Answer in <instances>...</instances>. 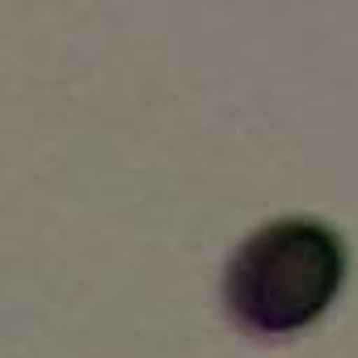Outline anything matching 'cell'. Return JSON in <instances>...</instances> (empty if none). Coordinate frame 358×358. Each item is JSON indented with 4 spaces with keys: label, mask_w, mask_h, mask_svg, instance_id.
Instances as JSON below:
<instances>
[{
    "label": "cell",
    "mask_w": 358,
    "mask_h": 358,
    "mask_svg": "<svg viewBox=\"0 0 358 358\" xmlns=\"http://www.w3.org/2000/svg\"><path fill=\"white\" fill-rule=\"evenodd\" d=\"M345 241L320 220L257 228L224 270V308L253 337H287L316 324L345 287Z\"/></svg>",
    "instance_id": "cell-1"
}]
</instances>
